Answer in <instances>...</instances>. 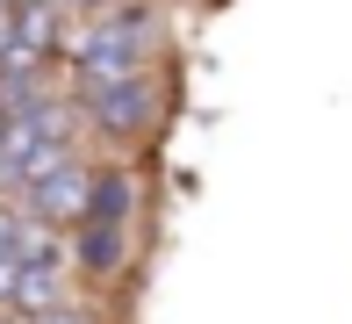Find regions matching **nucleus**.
<instances>
[{
	"label": "nucleus",
	"instance_id": "obj_3",
	"mask_svg": "<svg viewBox=\"0 0 352 324\" xmlns=\"http://www.w3.org/2000/svg\"><path fill=\"white\" fill-rule=\"evenodd\" d=\"M144 37H151V29H144L137 14H116V22H94L72 58H79L87 79H122V72H144Z\"/></svg>",
	"mask_w": 352,
	"mask_h": 324
},
{
	"label": "nucleus",
	"instance_id": "obj_2",
	"mask_svg": "<svg viewBox=\"0 0 352 324\" xmlns=\"http://www.w3.org/2000/svg\"><path fill=\"white\" fill-rule=\"evenodd\" d=\"M94 181H101V166H87V159L72 152L58 173H43V181L22 194V209L43 216V223H58V231H79V223L94 216Z\"/></svg>",
	"mask_w": 352,
	"mask_h": 324
},
{
	"label": "nucleus",
	"instance_id": "obj_6",
	"mask_svg": "<svg viewBox=\"0 0 352 324\" xmlns=\"http://www.w3.org/2000/svg\"><path fill=\"white\" fill-rule=\"evenodd\" d=\"M122 231H130V223H79V231H72V245H79V267H87V274H116L122 267Z\"/></svg>",
	"mask_w": 352,
	"mask_h": 324
},
{
	"label": "nucleus",
	"instance_id": "obj_9",
	"mask_svg": "<svg viewBox=\"0 0 352 324\" xmlns=\"http://www.w3.org/2000/svg\"><path fill=\"white\" fill-rule=\"evenodd\" d=\"M14 288H22V259L0 252V310H8V317H14Z\"/></svg>",
	"mask_w": 352,
	"mask_h": 324
},
{
	"label": "nucleus",
	"instance_id": "obj_12",
	"mask_svg": "<svg viewBox=\"0 0 352 324\" xmlns=\"http://www.w3.org/2000/svg\"><path fill=\"white\" fill-rule=\"evenodd\" d=\"M0 194H8V166H0Z\"/></svg>",
	"mask_w": 352,
	"mask_h": 324
},
{
	"label": "nucleus",
	"instance_id": "obj_5",
	"mask_svg": "<svg viewBox=\"0 0 352 324\" xmlns=\"http://www.w3.org/2000/svg\"><path fill=\"white\" fill-rule=\"evenodd\" d=\"M8 252L22 259V267H65V231L22 209V223H14V245H8Z\"/></svg>",
	"mask_w": 352,
	"mask_h": 324
},
{
	"label": "nucleus",
	"instance_id": "obj_4",
	"mask_svg": "<svg viewBox=\"0 0 352 324\" xmlns=\"http://www.w3.org/2000/svg\"><path fill=\"white\" fill-rule=\"evenodd\" d=\"M65 303H72L65 267H22V288H14V324L51 317V310H65Z\"/></svg>",
	"mask_w": 352,
	"mask_h": 324
},
{
	"label": "nucleus",
	"instance_id": "obj_7",
	"mask_svg": "<svg viewBox=\"0 0 352 324\" xmlns=\"http://www.w3.org/2000/svg\"><path fill=\"white\" fill-rule=\"evenodd\" d=\"M14 51H29V58L51 65V51H58V8H51V0L14 8Z\"/></svg>",
	"mask_w": 352,
	"mask_h": 324
},
{
	"label": "nucleus",
	"instance_id": "obj_11",
	"mask_svg": "<svg viewBox=\"0 0 352 324\" xmlns=\"http://www.w3.org/2000/svg\"><path fill=\"white\" fill-rule=\"evenodd\" d=\"M8 123H14V108H8V101H0V137H8Z\"/></svg>",
	"mask_w": 352,
	"mask_h": 324
},
{
	"label": "nucleus",
	"instance_id": "obj_10",
	"mask_svg": "<svg viewBox=\"0 0 352 324\" xmlns=\"http://www.w3.org/2000/svg\"><path fill=\"white\" fill-rule=\"evenodd\" d=\"M29 324H94V310H79V303H65V310H51V317H29Z\"/></svg>",
	"mask_w": 352,
	"mask_h": 324
},
{
	"label": "nucleus",
	"instance_id": "obj_1",
	"mask_svg": "<svg viewBox=\"0 0 352 324\" xmlns=\"http://www.w3.org/2000/svg\"><path fill=\"white\" fill-rule=\"evenodd\" d=\"M79 108H87V123L108 130V137H144L151 116H158V79H151V72L87 79V87H79Z\"/></svg>",
	"mask_w": 352,
	"mask_h": 324
},
{
	"label": "nucleus",
	"instance_id": "obj_8",
	"mask_svg": "<svg viewBox=\"0 0 352 324\" xmlns=\"http://www.w3.org/2000/svg\"><path fill=\"white\" fill-rule=\"evenodd\" d=\"M94 223H130V173L122 166H101V181H94Z\"/></svg>",
	"mask_w": 352,
	"mask_h": 324
},
{
	"label": "nucleus",
	"instance_id": "obj_13",
	"mask_svg": "<svg viewBox=\"0 0 352 324\" xmlns=\"http://www.w3.org/2000/svg\"><path fill=\"white\" fill-rule=\"evenodd\" d=\"M14 8H29V0H14Z\"/></svg>",
	"mask_w": 352,
	"mask_h": 324
}]
</instances>
